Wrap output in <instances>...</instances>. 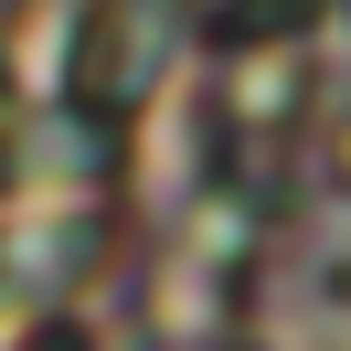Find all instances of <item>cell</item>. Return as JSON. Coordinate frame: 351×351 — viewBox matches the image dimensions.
Segmentation results:
<instances>
[{"label": "cell", "instance_id": "6da1fadb", "mask_svg": "<svg viewBox=\"0 0 351 351\" xmlns=\"http://www.w3.org/2000/svg\"><path fill=\"white\" fill-rule=\"evenodd\" d=\"M330 160H341V181H351V117H341V149H330Z\"/></svg>", "mask_w": 351, "mask_h": 351}]
</instances>
